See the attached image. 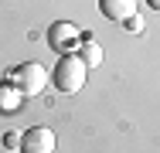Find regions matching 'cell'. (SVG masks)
Segmentation results:
<instances>
[{
	"instance_id": "6da1fadb",
	"label": "cell",
	"mask_w": 160,
	"mask_h": 153,
	"mask_svg": "<svg viewBox=\"0 0 160 153\" xmlns=\"http://www.w3.org/2000/svg\"><path fill=\"white\" fill-rule=\"evenodd\" d=\"M48 82H51V75H48V68L41 65V61H24V65H17L14 68V75H10V85L21 92V95H41V92L48 89Z\"/></svg>"
},
{
	"instance_id": "7a4b0ae2",
	"label": "cell",
	"mask_w": 160,
	"mask_h": 153,
	"mask_svg": "<svg viewBox=\"0 0 160 153\" xmlns=\"http://www.w3.org/2000/svg\"><path fill=\"white\" fill-rule=\"evenodd\" d=\"M85 85V61L78 55H62V61L55 65V89L72 95Z\"/></svg>"
},
{
	"instance_id": "3957f363",
	"label": "cell",
	"mask_w": 160,
	"mask_h": 153,
	"mask_svg": "<svg viewBox=\"0 0 160 153\" xmlns=\"http://www.w3.org/2000/svg\"><path fill=\"white\" fill-rule=\"evenodd\" d=\"M55 146H58V136L48 126H34L28 133H21V150L24 153H55Z\"/></svg>"
},
{
	"instance_id": "277c9868",
	"label": "cell",
	"mask_w": 160,
	"mask_h": 153,
	"mask_svg": "<svg viewBox=\"0 0 160 153\" xmlns=\"http://www.w3.org/2000/svg\"><path fill=\"white\" fill-rule=\"evenodd\" d=\"M99 10L109 21H129L136 14V0H99Z\"/></svg>"
},
{
	"instance_id": "5b68a950",
	"label": "cell",
	"mask_w": 160,
	"mask_h": 153,
	"mask_svg": "<svg viewBox=\"0 0 160 153\" xmlns=\"http://www.w3.org/2000/svg\"><path fill=\"white\" fill-rule=\"evenodd\" d=\"M78 58L85 61V68H96V65H102V48L92 37H82L78 41Z\"/></svg>"
},
{
	"instance_id": "8992f818",
	"label": "cell",
	"mask_w": 160,
	"mask_h": 153,
	"mask_svg": "<svg viewBox=\"0 0 160 153\" xmlns=\"http://www.w3.org/2000/svg\"><path fill=\"white\" fill-rule=\"evenodd\" d=\"M78 41V27L75 24H55L51 27V44L55 48H68V44H75Z\"/></svg>"
},
{
	"instance_id": "52a82bcc",
	"label": "cell",
	"mask_w": 160,
	"mask_h": 153,
	"mask_svg": "<svg viewBox=\"0 0 160 153\" xmlns=\"http://www.w3.org/2000/svg\"><path fill=\"white\" fill-rule=\"evenodd\" d=\"M21 99H24V95L14 89V85H0V112H17Z\"/></svg>"
},
{
	"instance_id": "ba28073f",
	"label": "cell",
	"mask_w": 160,
	"mask_h": 153,
	"mask_svg": "<svg viewBox=\"0 0 160 153\" xmlns=\"http://www.w3.org/2000/svg\"><path fill=\"white\" fill-rule=\"evenodd\" d=\"M126 31H133V34H140V31H143V17H140V14H133V17L126 21Z\"/></svg>"
},
{
	"instance_id": "9c48e42d",
	"label": "cell",
	"mask_w": 160,
	"mask_h": 153,
	"mask_svg": "<svg viewBox=\"0 0 160 153\" xmlns=\"http://www.w3.org/2000/svg\"><path fill=\"white\" fill-rule=\"evenodd\" d=\"M10 150H21V133H7V140H3Z\"/></svg>"
},
{
	"instance_id": "30bf717a",
	"label": "cell",
	"mask_w": 160,
	"mask_h": 153,
	"mask_svg": "<svg viewBox=\"0 0 160 153\" xmlns=\"http://www.w3.org/2000/svg\"><path fill=\"white\" fill-rule=\"evenodd\" d=\"M147 3H150V10H157V14H160V0H147Z\"/></svg>"
}]
</instances>
